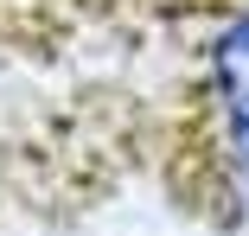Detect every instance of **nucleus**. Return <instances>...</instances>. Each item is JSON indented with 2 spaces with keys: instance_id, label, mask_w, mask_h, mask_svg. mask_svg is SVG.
Returning a JSON list of instances; mask_svg holds the SVG:
<instances>
[{
  "instance_id": "nucleus-1",
  "label": "nucleus",
  "mask_w": 249,
  "mask_h": 236,
  "mask_svg": "<svg viewBox=\"0 0 249 236\" xmlns=\"http://www.w3.org/2000/svg\"><path fill=\"white\" fill-rule=\"evenodd\" d=\"M198 96L211 115V160L249 153V7L211 26L205 64H198Z\"/></svg>"
}]
</instances>
